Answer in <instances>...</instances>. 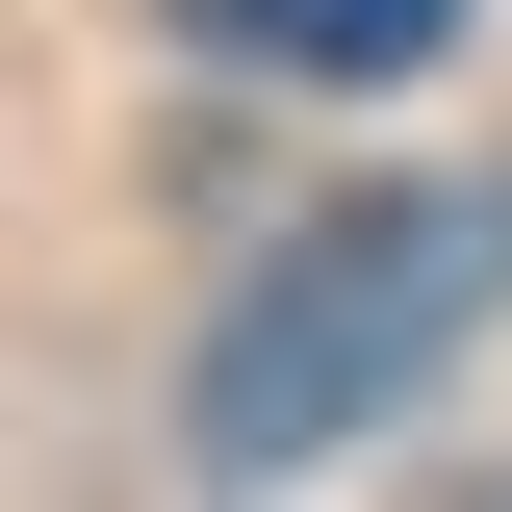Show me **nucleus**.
I'll list each match as a JSON object with an SVG mask.
<instances>
[{
    "label": "nucleus",
    "mask_w": 512,
    "mask_h": 512,
    "mask_svg": "<svg viewBox=\"0 0 512 512\" xmlns=\"http://www.w3.org/2000/svg\"><path fill=\"white\" fill-rule=\"evenodd\" d=\"M180 52H231V77H436L461 0H180Z\"/></svg>",
    "instance_id": "f03ea898"
},
{
    "label": "nucleus",
    "mask_w": 512,
    "mask_h": 512,
    "mask_svg": "<svg viewBox=\"0 0 512 512\" xmlns=\"http://www.w3.org/2000/svg\"><path fill=\"white\" fill-rule=\"evenodd\" d=\"M487 308H512V180L308 205V231L205 308V461H308V436H359V410H410Z\"/></svg>",
    "instance_id": "f257e3e1"
}]
</instances>
